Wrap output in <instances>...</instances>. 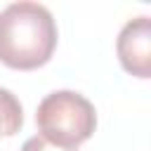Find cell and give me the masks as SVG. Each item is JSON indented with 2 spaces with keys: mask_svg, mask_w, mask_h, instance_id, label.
<instances>
[{
  "mask_svg": "<svg viewBox=\"0 0 151 151\" xmlns=\"http://www.w3.org/2000/svg\"><path fill=\"white\" fill-rule=\"evenodd\" d=\"M57 47L52 12L31 0L9 2L0 12V61L9 68L31 71L50 61Z\"/></svg>",
  "mask_w": 151,
  "mask_h": 151,
  "instance_id": "cell-1",
  "label": "cell"
},
{
  "mask_svg": "<svg viewBox=\"0 0 151 151\" xmlns=\"http://www.w3.org/2000/svg\"><path fill=\"white\" fill-rule=\"evenodd\" d=\"M35 123L42 139L64 149H76L92 137L97 127V111L83 94L73 90H57L38 104Z\"/></svg>",
  "mask_w": 151,
  "mask_h": 151,
  "instance_id": "cell-2",
  "label": "cell"
},
{
  "mask_svg": "<svg viewBox=\"0 0 151 151\" xmlns=\"http://www.w3.org/2000/svg\"><path fill=\"white\" fill-rule=\"evenodd\" d=\"M116 52L123 68L137 78L151 76V21L149 17L130 19L116 40Z\"/></svg>",
  "mask_w": 151,
  "mask_h": 151,
  "instance_id": "cell-3",
  "label": "cell"
},
{
  "mask_svg": "<svg viewBox=\"0 0 151 151\" xmlns=\"http://www.w3.org/2000/svg\"><path fill=\"white\" fill-rule=\"evenodd\" d=\"M21 123H24V109L19 99L7 87H0V137L17 134Z\"/></svg>",
  "mask_w": 151,
  "mask_h": 151,
  "instance_id": "cell-4",
  "label": "cell"
},
{
  "mask_svg": "<svg viewBox=\"0 0 151 151\" xmlns=\"http://www.w3.org/2000/svg\"><path fill=\"white\" fill-rule=\"evenodd\" d=\"M21 151H78V149H64V146H57V144L42 139L40 134H35V137H31V139L24 142Z\"/></svg>",
  "mask_w": 151,
  "mask_h": 151,
  "instance_id": "cell-5",
  "label": "cell"
}]
</instances>
